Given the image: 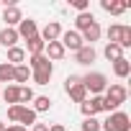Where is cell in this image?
I'll use <instances>...</instances> for the list:
<instances>
[{"instance_id": "7", "label": "cell", "mask_w": 131, "mask_h": 131, "mask_svg": "<svg viewBox=\"0 0 131 131\" xmlns=\"http://www.w3.org/2000/svg\"><path fill=\"white\" fill-rule=\"evenodd\" d=\"M3 21H5V28H16L21 21H23V13L18 5H5L3 8Z\"/></svg>"}, {"instance_id": "12", "label": "cell", "mask_w": 131, "mask_h": 131, "mask_svg": "<svg viewBox=\"0 0 131 131\" xmlns=\"http://www.w3.org/2000/svg\"><path fill=\"white\" fill-rule=\"evenodd\" d=\"M100 34H103V28H100V23L95 21V23H90V26H88V28H85V31H82L80 36H82V44L93 46V44H95V41L100 39Z\"/></svg>"}, {"instance_id": "14", "label": "cell", "mask_w": 131, "mask_h": 131, "mask_svg": "<svg viewBox=\"0 0 131 131\" xmlns=\"http://www.w3.org/2000/svg\"><path fill=\"white\" fill-rule=\"evenodd\" d=\"M18 31L16 28H3L0 31V44H3L5 49H13V46H18Z\"/></svg>"}, {"instance_id": "24", "label": "cell", "mask_w": 131, "mask_h": 131, "mask_svg": "<svg viewBox=\"0 0 131 131\" xmlns=\"http://www.w3.org/2000/svg\"><path fill=\"white\" fill-rule=\"evenodd\" d=\"M18 123L21 126H26V123H36V113L31 111V105H21V116H18Z\"/></svg>"}, {"instance_id": "23", "label": "cell", "mask_w": 131, "mask_h": 131, "mask_svg": "<svg viewBox=\"0 0 131 131\" xmlns=\"http://www.w3.org/2000/svg\"><path fill=\"white\" fill-rule=\"evenodd\" d=\"M103 54H105V59H108V62H116V59H121V57H123V49H121L118 44H105Z\"/></svg>"}, {"instance_id": "20", "label": "cell", "mask_w": 131, "mask_h": 131, "mask_svg": "<svg viewBox=\"0 0 131 131\" xmlns=\"http://www.w3.org/2000/svg\"><path fill=\"white\" fill-rule=\"evenodd\" d=\"M67 95H70L75 103H85V100H88V90L82 88V82H77V85L67 88Z\"/></svg>"}, {"instance_id": "8", "label": "cell", "mask_w": 131, "mask_h": 131, "mask_svg": "<svg viewBox=\"0 0 131 131\" xmlns=\"http://www.w3.org/2000/svg\"><path fill=\"white\" fill-rule=\"evenodd\" d=\"M39 36H41L44 44H49V41H59V36H62V26H59L57 21H49V23L39 31Z\"/></svg>"}, {"instance_id": "38", "label": "cell", "mask_w": 131, "mask_h": 131, "mask_svg": "<svg viewBox=\"0 0 131 131\" xmlns=\"http://www.w3.org/2000/svg\"><path fill=\"white\" fill-rule=\"evenodd\" d=\"M0 8H3V5H0Z\"/></svg>"}, {"instance_id": "31", "label": "cell", "mask_w": 131, "mask_h": 131, "mask_svg": "<svg viewBox=\"0 0 131 131\" xmlns=\"http://www.w3.org/2000/svg\"><path fill=\"white\" fill-rule=\"evenodd\" d=\"M70 5H72L77 13H85V10L90 8V3H88V0H70Z\"/></svg>"}, {"instance_id": "17", "label": "cell", "mask_w": 131, "mask_h": 131, "mask_svg": "<svg viewBox=\"0 0 131 131\" xmlns=\"http://www.w3.org/2000/svg\"><path fill=\"white\" fill-rule=\"evenodd\" d=\"M90 23H95V18H93V13L90 10H85V13H77V18H75V28L72 31H77V34H82Z\"/></svg>"}, {"instance_id": "34", "label": "cell", "mask_w": 131, "mask_h": 131, "mask_svg": "<svg viewBox=\"0 0 131 131\" xmlns=\"http://www.w3.org/2000/svg\"><path fill=\"white\" fill-rule=\"evenodd\" d=\"M5 131H28V128L21 126V123H10V126H5Z\"/></svg>"}, {"instance_id": "29", "label": "cell", "mask_w": 131, "mask_h": 131, "mask_svg": "<svg viewBox=\"0 0 131 131\" xmlns=\"http://www.w3.org/2000/svg\"><path fill=\"white\" fill-rule=\"evenodd\" d=\"M118 46H121V49H128V46H131V26H123L121 39H118Z\"/></svg>"}, {"instance_id": "1", "label": "cell", "mask_w": 131, "mask_h": 131, "mask_svg": "<svg viewBox=\"0 0 131 131\" xmlns=\"http://www.w3.org/2000/svg\"><path fill=\"white\" fill-rule=\"evenodd\" d=\"M126 98H128V90L123 88V85H118V82H108V88H105V93H103V111L105 113H116L123 103H126Z\"/></svg>"}, {"instance_id": "25", "label": "cell", "mask_w": 131, "mask_h": 131, "mask_svg": "<svg viewBox=\"0 0 131 131\" xmlns=\"http://www.w3.org/2000/svg\"><path fill=\"white\" fill-rule=\"evenodd\" d=\"M51 75H54V70H41V72H31V80L36 85H49L51 82Z\"/></svg>"}, {"instance_id": "10", "label": "cell", "mask_w": 131, "mask_h": 131, "mask_svg": "<svg viewBox=\"0 0 131 131\" xmlns=\"http://www.w3.org/2000/svg\"><path fill=\"white\" fill-rule=\"evenodd\" d=\"M100 8L105 13H111V16H121L128 8V3H126V0H100Z\"/></svg>"}, {"instance_id": "15", "label": "cell", "mask_w": 131, "mask_h": 131, "mask_svg": "<svg viewBox=\"0 0 131 131\" xmlns=\"http://www.w3.org/2000/svg\"><path fill=\"white\" fill-rule=\"evenodd\" d=\"M111 64H113V75H116V77L123 80V77L131 75V62H128L126 57H121V59H116V62H111Z\"/></svg>"}, {"instance_id": "11", "label": "cell", "mask_w": 131, "mask_h": 131, "mask_svg": "<svg viewBox=\"0 0 131 131\" xmlns=\"http://www.w3.org/2000/svg\"><path fill=\"white\" fill-rule=\"evenodd\" d=\"M28 70L31 72H41V70H54V64L46 59V54H36V57H28Z\"/></svg>"}, {"instance_id": "28", "label": "cell", "mask_w": 131, "mask_h": 131, "mask_svg": "<svg viewBox=\"0 0 131 131\" xmlns=\"http://www.w3.org/2000/svg\"><path fill=\"white\" fill-rule=\"evenodd\" d=\"M0 82H13V67L8 62H0Z\"/></svg>"}, {"instance_id": "16", "label": "cell", "mask_w": 131, "mask_h": 131, "mask_svg": "<svg viewBox=\"0 0 131 131\" xmlns=\"http://www.w3.org/2000/svg\"><path fill=\"white\" fill-rule=\"evenodd\" d=\"M8 51V64L10 67H18V64L26 62V49L23 46H13V49H5Z\"/></svg>"}, {"instance_id": "37", "label": "cell", "mask_w": 131, "mask_h": 131, "mask_svg": "<svg viewBox=\"0 0 131 131\" xmlns=\"http://www.w3.org/2000/svg\"><path fill=\"white\" fill-rule=\"evenodd\" d=\"M0 131H5V123H3V121H0Z\"/></svg>"}, {"instance_id": "27", "label": "cell", "mask_w": 131, "mask_h": 131, "mask_svg": "<svg viewBox=\"0 0 131 131\" xmlns=\"http://www.w3.org/2000/svg\"><path fill=\"white\" fill-rule=\"evenodd\" d=\"M121 31H123V26L121 23H111L108 26V44H118V39H121Z\"/></svg>"}, {"instance_id": "3", "label": "cell", "mask_w": 131, "mask_h": 131, "mask_svg": "<svg viewBox=\"0 0 131 131\" xmlns=\"http://www.w3.org/2000/svg\"><path fill=\"white\" fill-rule=\"evenodd\" d=\"M100 128L103 131H131V118L128 113L116 111V113H108L105 121H100Z\"/></svg>"}, {"instance_id": "2", "label": "cell", "mask_w": 131, "mask_h": 131, "mask_svg": "<svg viewBox=\"0 0 131 131\" xmlns=\"http://www.w3.org/2000/svg\"><path fill=\"white\" fill-rule=\"evenodd\" d=\"M80 82H82V88L90 95H103L105 88H108V77L103 72H88L85 77H80Z\"/></svg>"}, {"instance_id": "30", "label": "cell", "mask_w": 131, "mask_h": 131, "mask_svg": "<svg viewBox=\"0 0 131 131\" xmlns=\"http://www.w3.org/2000/svg\"><path fill=\"white\" fill-rule=\"evenodd\" d=\"M82 131H100V121L98 118H85L82 121Z\"/></svg>"}, {"instance_id": "35", "label": "cell", "mask_w": 131, "mask_h": 131, "mask_svg": "<svg viewBox=\"0 0 131 131\" xmlns=\"http://www.w3.org/2000/svg\"><path fill=\"white\" fill-rule=\"evenodd\" d=\"M31 131H49V126H46V123H39V121H36V123L31 126Z\"/></svg>"}, {"instance_id": "26", "label": "cell", "mask_w": 131, "mask_h": 131, "mask_svg": "<svg viewBox=\"0 0 131 131\" xmlns=\"http://www.w3.org/2000/svg\"><path fill=\"white\" fill-rule=\"evenodd\" d=\"M34 98H36V95H34L31 88H26V85L18 88V105H28V103H34Z\"/></svg>"}, {"instance_id": "13", "label": "cell", "mask_w": 131, "mask_h": 131, "mask_svg": "<svg viewBox=\"0 0 131 131\" xmlns=\"http://www.w3.org/2000/svg\"><path fill=\"white\" fill-rule=\"evenodd\" d=\"M95 57H98V51H95L93 46H88V44L80 46V49L75 51V62H77V64H93Z\"/></svg>"}, {"instance_id": "5", "label": "cell", "mask_w": 131, "mask_h": 131, "mask_svg": "<svg viewBox=\"0 0 131 131\" xmlns=\"http://www.w3.org/2000/svg\"><path fill=\"white\" fill-rule=\"evenodd\" d=\"M59 44L64 46V51H77L80 46H85L82 44V36L77 34V31H62V36H59Z\"/></svg>"}, {"instance_id": "33", "label": "cell", "mask_w": 131, "mask_h": 131, "mask_svg": "<svg viewBox=\"0 0 131 131\" xmlns=\"http://www.w3.org/2000/svg\"><path fill=\"white\" fill-rule=\"evenodd\" d=\"M80 82V75H70L67 80H64V90H67V88H72V85H77Z\"/></svg>"}, {"instance_id": "9", "label": "cell", "mask_w": 131, "mask_h": 131, "mask_svg": "<svg viewBox=\"0 0 131 131\" xmlns=\"http://www.w3.org/2000/svg\"><path fill=\"white\" fill-rule=\"evenodd\" d=\"M44 54H46V59H49V62H62L67 51H64V46H62L59 41H49V44H46V49H44Z\"/></svg>"}, {"instance_id": "22", "label": "cell", "mask_w": 131, "mask_h": 131, "mask_svg": "<svg viewBox=\"0 0 131 131\" xmlns=\"http://www.w3.org/2000/svg\"><path fill=\"white\" fill-rule=\"evenodd\" d=\"M18 88H21V85H8L5 90H0L3 100H5V103H10V105H18Z\"/></svg>"}, {"instance_id": "32", "label": "cell", "mask_w": 131, "mask_h": 131, "mask_svg": "<svg viewBox=\"0 0 131 131\" xmlns=\"http://www.w3.org/2000/svg\"><path fill=\"white\" fill-rule=\"evenodd\" d=\"M18 116H21V105H8V121L18 123Z\"/></svg>"}, {"instance_id": "18", "label": "cell", "mask_w": 131, "mask_h": 131, "mask_svg": "<svg viewBox=\"0 0 131 131\" xmlns=\"http://www.w3.org/2000/svg\"><path fill=\"white\" fill-rule=\"evenodd\" d=\"M44 49H46V44L41 41V36H34V39H28V41H26V51H28V57L44 54Z\"/></svg>"}, {"instance_id": "21", "label": "cell", "mask_w": 131, "mask_h": 131, "mask_svg": "<svg viewBox=\"0 0 131 131\" xmlns=\"http://www.w3.org/2000/svg\"><path fill=\"white\" fill-rule=\"evenodd\" d=\"M28 80H31L28 64H18V67H13V82H28Z\"/></svg>"}, {"instance_id": "6", "label": "cell", "mask_w": 131, "mask_h": 131, "mask_svg": "<svg viewBox=\"0 0 131 131\" xmlns=\"http://www.w3.org/2000/svg\"><path fill=\"white\" fill-rule=\"evenodd\" d=\"M16 31H18V39H23V41H28V39L39 36V26H36V21H34V18H23V21L16 26Z\"/></svg>"}, {"instance_id": "36", "label": "cell", "mask_w": 131, "mask_h": 131, "mask_svg": "<svg viewBox=\"0 0 131 131\" xmlns=\"http://www.w3.org/2000/svg\"><path fill=\"white\" fill-rule=\"evenodd\" d=\"M49 131H67V128H64L62 123H51V126H49Z\"/></svg>"}, {"instance_id": "4", "label": "cell", "mask_w": 131, "mask_h": 131, "mask_svg": "<svg viewBox=\"0 0 131 131\" xmlns=\"http://www.w3.org/2000/svg\"><path fill=\"white\" fill-rule=\"evenodd\" d=\"M80 111H82L85 118H95V116L103 111V95H93V98H88L85 103H80Z\"/></svg>"}, {"instance_id": "19", "label": "cell", "mask_w": 131, "mask_h": 131, "mask_svg": "<svg viewBox=\"0 0 131 131\" xmlns=\"http://www.w3.org/2000/svg\"><path fill=\"white\" fill-rule=\"evenodd\" d=\"M49 108H51V98H49V95H36V98H34L31 111H34L36 116H39V113H46Z\"/></svg>"}]
</instances>
